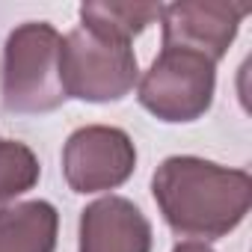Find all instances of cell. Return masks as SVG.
Here are the masks:
<instances>
[{"label":"cell","instance_id":"cell-7","mask_svg":"<svg viewBox=\"0 0 252 252\" xmlns=\"http://www.w3.org/2000/svg\"><path fill=\"white\" fill-rule=\"evenodd\" d=\"M77 252H152L149 217L125 196L95 199L80 211Z\"/></svg>","mask_w":252,"mask_h":252},{"label":"cell","instance_id":"cell-4","mask_svg":"<svg viewBox=\"0 0 252 252\" xmlns=\"http://www.w3.org/2000/svg\"><path fill=\"white\" fill-rule=\"evenodd\" d=\"M217 92V65L202 54L160 48L149 71L137 80V101L155 119L184 125L202 119Z\"/></svg>","mask_w":252,"mask_h":252},{"label":"cell","instance_id":"cell-2","mask_svg":"<svg viewBox=\"0 0 252 252\" xmlns=\"http://www.w3.org/2000/svg\"><path fill=\"white\" fill-rule=\"evenodd\" d=\"M60 42L63 36L48 21L18 24L3 45L0 101L6 113L39 116L65 104L60 83Z\"/></svg>","mask_w":252,"mask_h":252},{"label":"cell","instance_id":"cell-10","mask_svg":"<svg viewBox=\"0 0 252 252\" xmlns=\"http://www.w3.org/2000/svg\"><path fill=\"white\" fill-rule=\"evenodd\" d=\"M42 178V163L27 143L0 140V208L33 190Z\"/></svg>","mask_w":252,"mask_h":252},{"label":"cell","instance_id":"cell-9","mask_svg":"<svg viewBox=\"0 0 252 252\" xmlns=\"http://www.w3.org/2000/svg\"><path fill=\"white\" fill-rule=\"evenodd\" d=\"M163 3H116V0H92L80 6V27H89L95 33L134 42L149 24L160 18Z\"/></svg>","mask_w":252,"mask_h":252},{"label":"cell","instance_id":"cell-11","mask_svg":"<svg viewBox=\"0 0 252 252\" xmlns=\"http://www.w3.org/2000/svg\"><path fill=\"white\" fill-rule=\"evenodd\" d=\"M172 252H214L208 243H199V240H181L172 246Z\"/></svg>","mask_w":252,"mask_h":252},{"label":"cell","instance_id":"cell-8","mask_svg":"<svg viewBox=\"0 0 252 252\" xmlns=\"http://www.w3.org/2000/svg\"><path fill=\"white\" fill-rule=\"evenodd\" d=\"M60 214L45 199L0 208V252H54Z\"/></svg>","mask_w":252,"mask_h":252},{"label":"cell","instance_id":"cell-1","mask_svg":"<svg viewBox=\"0 0 252 252\" xmlns=\"http://www.w3.org/2000/svg\"><path fill=\"white\" fill-rule=\"evenodd\" d=\"M152 196L178 237L211 243L246 220L252 175L196 155H172L155 169Z\"/></svg>","mask_w":252,"mask_h":252},{"label":"cell","instance_id":"cell-6","mask_svg":"<svg viewBox=\"0 0 252 252\" xmlns=\"http://www.w3.org/2000/svg\"><path fill=\"white\" fill-rule=\"evenodd\" d=\"M249 15V3L234 0H178L160 6L163 48H181L202 54L214 65L228 54L237 39L240 21Z\"/></svg>","mask_w":252,"mask_h":252},{"label":"cell","instance_id":"cell-5","mask_svg":"<svg viewBox=\"0 0 252 252\" xmlns=\"http://www.w3.org/2000/svg\"><path fill=\"white\" fill-rule=\"evenodd\" d=\"M137 169V146L128 131L113 125L77 128L63 146V175L74 193L116 190Z\"/></svg>","mask_w":252,"mask_h":252},{"label":"cell","instance_id":"cell-3","mask_svg":"<svg viewBox=\"0 0 252 252\" xmlns=\"http://www.w3.org/2000/svg\"><path fill=\"white\" fill-rule=\"evenodd\" d=\"M140 65L131 42L89 27H74L60 42V83L65 98L86 104H110L134 92Z\"/></svg>","mask_w":252,"mask_h":252}]
</instances>
